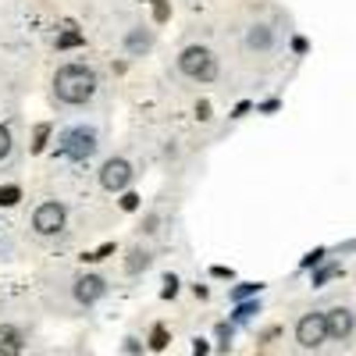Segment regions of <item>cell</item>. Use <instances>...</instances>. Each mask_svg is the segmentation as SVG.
Listing matches in <instances>:
<instances>
[{
    "label": "cell",
    "mask_w": 356,
    "mask_h": 356,
    "mask_svg": "<svg viewBox=\"0 0 356 356\" xmlns=\"http://www.w3.org/2000/svg\"><path fill=\"white\" fill-rule=\"evenodd\" d=\"M328 339V324H324V314H307L300 324H296V342L314 349Z\"/></svg>",
    "instance_id": "cell-5"
},
{
    "label": "cell",
    "mask_w": 356,
    "mask_h": 356,
    "mask_svg": "<svg viewBox=\"0 0 356 356\" xmlns=\"http://www.w3.org/2000/svg\"><path fill=\"white\" fill-rule=\"evenodd\" d=\"M146 264H150V253H143V250H132V257H129V264H125V267H129V271L136 275L139 267H146Z\"/></svg>",
    "instance_id": "cell-12"
},
{
    "label": "cell",
    "mask_w": 356,
    "mask_h": 356,
    "mask_svg": "<svg viewBox=\"0 0 356 356\" xmlns=\"http://www.w3.org/2000/svg\"><path fill=\"white\" fill-rule=\"evenodd\" d=\"M146 47H150V36H143V33L129 36V50H146Z\"/></svg>",
    "instance_id": "cell-15"
},
{
    "label": "cell",
    "mask_w": 356,
    "mask_h": 356,
    "mask_svg": "<svg viewBox=\"0 0 356 356\" xmlns=\"http://www.w3.org/2000/svg\"><path fill=\"white\" fill-rule=\"evenodd\" d=\"M65 218H68V214H65V207L50 200V203H40V207H36L33 228H36L40 235H54V232H61V228H65Z\"/></svg>",
    "instance_id": "cell-4"
},
{
    "label": "cell",
    "mask_w": 356,
    "mask_h": 356,
    "mask_svg": "<svg viewBox=\"0 0 356 356\" xmlns=\"http://www.w3.org/2000/svg\"><path fill=\"white\" fill-rule=\"evenodd\" d=\"M22 200V189L18 186H0V207H15Z\"/></svg>",
    "instance_id": "cell-10"
},
{
    "label": "cell",
    "mask_w": 356,
    "mask_h": 356,
    "mask_svg": "<svg viewBox=\"0 0 356 356\" xmlns=\"http://www.w3.org/2000/svg\"><path fill=\"white\" fill-rule=\"evenodd\" d=\"M150 346H154V349H164V346H168V332H164V324H157V328H154Z\"/></svg>",
    "instance_id": "cell-14"
},
{
    "label": "cell",
    "mask_w": 356,
    "mask_h": 356,
    "mask_svg": "<svg viewBox=\"0 0 356 356\" xmlns=\"http://www.w3.org/2000/svg\"><path fill=\"white\" fill-rule=\"evenodd\" d=\"M196 114H200V118H203V122H207V118H211V104H207V100H203V104L196 107Z\"/></svg>",
    "instance_id": "cell-24"
},
{
    "label": "cell",
    "mask_w": 356,
    "mask_h": 356,
    "mask_svg": "<svg viewBox=\"0 0 356 356\" xmlns=\"http://www.w3.org/2000/svg\"><path fill=\"white\" fill-rule=\"evenodd\" d=\"M250 314H257V310H253V307H250V303H243V307H239V314H235V317H239V321H246V317H250Z\"/></svg>",
    "instance_id": "cell-23"
},
{
    "label": "cell",
    "mask_w": 356,
    "mask_h": 356,
    "mask_svg": "<svg viewBox=\"0 0 356 356\" xmlns=\"http://www.w3.org/2000/svg\"><path fill=\"white\" fill-rule=\"evenodd\" d=\"M154 18L157 22H168L171 18V4H168V0H154Z\"/></svg>",
    "instance_id": "cell-13"
},
{
    "label": "cell",
    "mask_w": 356,
    "mask_h": 356,
    "mask_svg": "<svg viewBox=\"0 0 356 356\" xmlns=\"http://www.w3.org/2000/svg\"><path fill=\"white\" fill-rule=\"evenodd\" d=\"M193 356H207V342H203V339L196 342V349H193Z\"/></svg>",
    "instance_id": "cell-25"
},
{
    "label": "cell",
    "mask_w": 356,
    "mask_h": 356,
    "mask_svg": "<svg viewBox=\"0 0 356 356\" xmlns=\"http://www.w3.org/2000/svg\"><path fill=\"white\" fill-rule=\"evenodd\" d=\"M324 324H328V335H332V339H349V332H353V314H349L346 307H335V310L324 314Z\"/></svg>",
    "instance_id": "cell-8"
},
{
    "label": "cell",
    "mask_w": 356,
    "mask_h": 356,
    "mask_svg": "<svg viewBox=\"0 0 356 356\" xmlns=\"http://www.w3.org/2000/svg\"><path fill=\"white\" fill-rule=\"evenodd\" d=\"M47 136H50V125H40V129H36V143H33V150H36V154L47 146Z\"/></svg>",
    "instance_id": "cell-16"
},
{
    "label": "cell",
    "mask_w": 356,
    "mask_h": 356,
    "mask_svg": "<svg viewBox=\"0 0 356 356\" xmlns=\"http://www.w3.org/2000/svg\"><path fill=\"white\" fill-rule=\"evenodd\" d=\"M79 43H82V36H79V33H65L61 40H57V47H79Z\"/></svg>",
    "instance_id": "cell-18"
},
{
    "label": "cell",
    "mask_w": 356,
    "mask_h": 356,
    "mask_svg": "<svg viewBox=\"0 0 356 356\" xmlns=\"http://www.w3.org/2000/svg\"><path fill=\"white\" fill-rule=\"evenodd\" d=\"M104 292H107V282H104L100 275H86V278L75 282V300L86 303V307H89V303H97Z\"/></svg>",
    "instance_id": "cell-7"
},
{
    "label": "cell",
    "mask_w": 356,
    "mask_h": 356,
    "mask_svg": "<svg viewBox=\"0 0 356 356\" xmlns=\"http://www.w3.org/2000/svg\"><path fill=\"white\" fill-rule=\"evenodd\" d=\"M136 207H139V196L136 193H125L122 196V211H136Z\"/></svg>",
    "instance_id": "cell-20"
},
{
    "label": "cell",
    "mask_w": 356,
    "mask_h": 356,
    "mask_svg": "<svg viewBox=\"0 0 356 356\" xmlns=\"http://www.w3.org/2000/svg\"><path fill=\"white\" fill-rule=\"evenodd\" d=\"M178 68H182L189 79H196V82H211L218 75V61H214V54L207 47H186L182 57H178Z\"/></svg>",
    "instance_id": "cell-2"
},
{
    "label": "cell",
    "mask_w": 356,
    "mask_h": 356,
    "mask_svg": "<svg viewBox=\"0 0 356 356\" xmlns=\"http://www.w3.org/2000/svg\"><path fill=\"white\" fill-rule=\"evenodd\" d=\"M335 271H339V267H321V271L314 275V285H321V282H328V278H332Z\"/></svg>",
    "instance_id": "cell-19"
},
{
    "label": "cell",
    "mask_w": 356,
    "mask_h": 356,
    "mask_svg": "<svg viewBox=\"0 0 356 356\" xmlns=\"http://www.w3.org/2000/svg\"><path fill=\"white\" fill-rule=\"evenodd\" d=\"M175 292H178V282H175V278L168 275V278H164V300H171Z\"/></svg>",
    "instance_id": "cell-21"
},
{
    "label": "cell",
    "mask_w": 356,
    "mask_h": 356,
    "mask_svg": "<svg viewBox=\"0 0 356 356\" xmlns=\"http://www.w3.org/2000/svg\"><path fill=\"white\" fill-rule=\"evenodd\" d=\"M260 285H239V289H235V300H246V296H253Z\"/></svg>",
    "instance_id": "cell-22"
},
{
    "label": "cell",
    "mask_w": 356,
    "mask_h": 356,
    "mask_svg": "<svg viewBox=\"0 0 356 356\" xmlns=\"http://www.w3.org/2000/svg\"><path fill=\"white\" fill-rule=\"evenodd\" d=\"M54 89H57V100H65V104H86L89 97L97 93V75L89 72L86 65H68V68L57 72Z\"/></svg>",
    "instance_id": "cell-1"
},
{
    "label": "cell",
    "mask_w": 356,
    "mask_h": 356,
    "mask_svg": "<svg viewBox=\"0 0 356 356\" xmlns=\"http://www.w3.org/2000/svg\"><path fill=\"white\" fill-rule=\"evenodd\" d=\"M22 353V335L11 324H0V356H18Z\"/></svg>",
    "instance_id": "cell-9"
},
{
    "label": "cell",
    "mask_w": 356,
    "mask_h": 356,
    "mask_svg": "<svg viewBox=\"0 0 356 356\" xmlns=\"http://www.w3.org/2000/svg\"><path fill=\"white\" fill-rule=\"evenodd\" d=\"M97 150V132L93 129H72L61 136V154L72 157V161H86V157H93Z\"/></svg>",
    "instance_id": "cell-3"
},
{
    "label": "cell",
    "mask_w": 356,
    "mask_h": 356,
    "mask_svg": "<svg viewBox=\"0 0 356 356\" xmlns=\"http://www.w3.org/2000/svg\"><path fill=\"white\" fill-rule=\"evenodd\" d=\"M8 150H11V132L0 125V157H8Z\"/></svg>",
    "instance_id": "cell-17"
},
{
    "label": "cell",
    "mask_w": 356,
    "mask_h": 356,
    "mask_svg": "<svg viewBox=\"0 0 356 356\" xmlns=\"http://www.w3.org/2000/svg\"><path fill=\"white\" fill-rule=\"evenodd\" d=\"M246 43H250V47H267V43H271V33H267L264 25H257L253 33L246 36Z\"/></svg>",
    "instance_id": "cell-11"
},
{
    "label": "cell",
    "mask_w": 356,
    "mask_h": 356,
    "mask_svg": "<svg viewBox=\"0 0 356 356\" xmlns=\"http://www.w3.org/2000/svg\"><path fill=\"white\" fill-rule=\"evenodd\" d=\"M100 182H104V189H111V193L125 189V186L132 182V164H129V161H122V157L107 161V164H104V171H100Z\"/></svg>",
    "instance_id": "cell-6"
}]
</instances>
